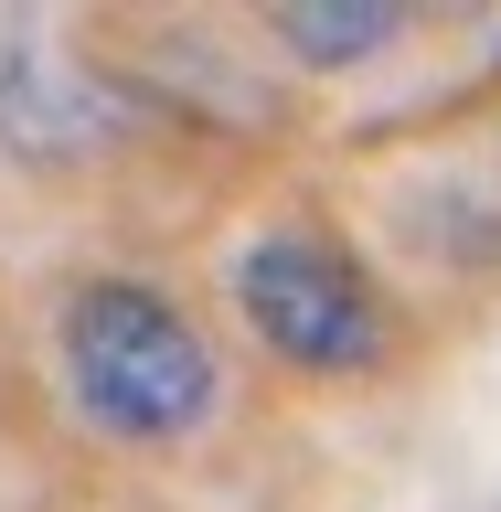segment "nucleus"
Masks as SVG:
<instances>
[{
  "label": "nucleus",
  "mask_w": 501,
  "mask_h": 512,
  "mask_svg": "<svg viewBox=\"0 0 501 512\" xmlns=\"http://www.w3.org/2000/svg\"><path fill=\"white\" fill-rule=\"evenodd\" d=\"M64 395L96 438L118 448H182L224 395V363L203 342V320L150 278H86L54 320Z\"/></svg>",
  "instance_id": "obj_1"
},
{
  "label": "nucleus",
  "mask_w": 501,
  "mask_h": 512,
  "mask_svg": "<svg viewBox=\"0 0 501 512\" xmlns=\"http://www.w3.org/2000/svg\"><path fill=\"white\" fill-rule=\"evenodd\" d=\"M235 310L267 352H278L288 374H374L384 352H395V310H384L374 267L310 224H278V235H256L235 256Z\"/></svg>",
  "instance_id": "obj_2"
},
{
  "label": "nucleus",
  "mask_w": 501,
  "mask_h": 512,
  "mask_svg": "<svg viewBox=\"0 0 501 512\" xmlns=\"http://www.w3.org/2000/svg\"><path fill=\"white\" fill-rule=\"evenodd\" d=\"M267 32H278V54H299V64H363V54H384V43L406 32V11H384V0H363V11L310 0V11H267Z\"/></svg>",
  "instance_id": "obj_3"
}]
</instances>
